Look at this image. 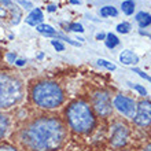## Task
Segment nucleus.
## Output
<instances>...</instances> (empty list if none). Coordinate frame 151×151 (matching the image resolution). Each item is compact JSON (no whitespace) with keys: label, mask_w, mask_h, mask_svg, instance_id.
I'll return each mask as SVG.
<instances>
[{"label":"nucleus","mask_w":151,"mask_h":151,"mask_svg":"<svg viewBox=\"0 0 151 151\" xmlns=\"http://www.w3.org/2000/svg\"><path fill=\"white\" fill-rule=\"evenodd\" d=\"M65 135V127L59 119L43 117L24 131L22 143L33 151H55L63 143Z\"/></svg>","instance_id":"f257e3e1"},{"label":"nucleus","mask_w":151,"mask_h":151,"mask_svg":"<svg viewBox=\"0 0 151 151\" xmlns=\"http://www.w3.org/2000/svg\"><path fill=\"white\" fill-rule=\"evenodd\" d=\"M69 125L77 133H88L95 127V117L91 107L85 102L78 100L68 107L66 111Z\"/></svg>","instance_id":"f03ea898"},{"label":"nucleus","mask_w":151,"mask_h":151,"mask_svg":"<svg viewBox=\"0 0 151 151\" xmlns=\"http://www.w3.org/2000/svg\"><path fill=\"white\" fill-rule=\"evenodd\" d=\"M32 98L37 106L43 109H55L63 102V91L56 83L43 81L32 91Z\"/></svg>","instance_id":"7ed1b4c3"},{"label":"nucleus","mask_w":151,"mask_h":151,"mask_svg":"<svg viewBox=\"0 0 151 151\" xmlns=\"http://www.w3.org/2000/svg\"><path fill=\"white\" fill-rule=\"evenodd\" d=\"M24 98V85L14 76L0 73V109H8Z\"/></svg>","instance_id":"20e7f679"},{"label":"nucleus","mask_w":151,"mask_h":151,"mask_svg":"<svg viewBox=\"0 0 151 151\" xmlns=\"http://www.w3.org/2000/svg\"><path fill=\"white\" fill-rule=\"evenodd\" d=\"M93 107H95L96 113L100 117H107V115L111 114L113 106L107 92H103V91L96 92L93 95Z\"/></svg>","instance_id":"39448f33"},{"label":"nucleus","mask_w":151,"mask_h":151,"mask_svg":"<svg viewBox=\"0 0 151 151\" xmlns=\"http://www.w3.org/2000/svg\"><path fill=\"white\" fill-rule=\"evenodd\" d=\"M136 125L139 127H148L151 124V102L150 100H142L136 109L135 117H133Z\"/></svg>","instance_id":"423d86ee"},{"label":"nucleus","mask_w":151,"mask_h":151,"mask_svg":"<svg viewBox=\"0 0 151 151\" xmlns=\"http://www.w3.org/2000/svg\"><path fill=\"white\" fill-rule=\"evenodd\" d=\"M113 106H114L117 110H118L121 114H124L128 118H133L136 113V106L135 102L129 98L124 95H117L114 98V102H113Z\"/></svg>","instance_id":"0eeeda50"},{"label":"nucleus","mask_w":151,"mask_h":151,"mask_svg":"<svg viewBox=\"0 0 151 151\" xmlns=\"http://www.w3.org/2000/svg\"><path fill=\"white\" fill-rule=\"evenodd\" d=\"M128 128L124 124H115L111 128V144L114 147H121L128 140Z\"/></svg>","instance_id":"6e6552de"},{"label":"nucleus","mask_w":151,"mask_h":151,"mask_svg":"<svg viewBox=\"0 0 151 151\" xmlns=\"http://www.w3.org/2000/svg\"><path fill=\"white\" fill-rule=\"evenodd\" d=\"M119 60H121L124 65L131 66V65L139 63V56L136 55L135 52L129 51V50H125V51L121 52V55H119Z\"/></svg>","instance_id":"1a4fd4ad"},{"label":"nucleus","mask_w":151,"mask_h":151,"mask_svg":"<svg viewBox=\"0 0 151 151\" xmlns=\"http://www.w3.org/2000/svg\"><path fill=\"white\" fill-rule=\"evenodd\" d=\"M43 12H41V10L40 8H35L30 14H29L28 17H26V24L32 25V26H37V25H40L41 22H43Z\"/></svg>","instance_id":"9d476101"},{"label":"nucleus","mask_w":151,"mask_h":151,"mask_svg":"<svg viewBox=\"0 0 151 151\" xmlns=\"http://www.w3.org/2000/svg\"><path fill=\"white\" fill-rule=\"evenodd\" d=\"M136 22L139 24L140 28H147L148 25H151V15L148 12H144V11H140L136 14Z\"/></svg>","instance_id":"9b49d317"},{"label":"nucleus","mask_w":151,"mask_h":151,"mask_svg":"<svg viewBox=\"0 0 151 151\" xmlns=\"http://www.w3.org/2000/svg\"><path fill=\"white\" fill-rule=\"evenodd\" d=\"M36 30L40 33H43L44 36H56V30L52 28L51 25H47V24H40L36 26Z\"/></svg>","instance_id":"f8f14e48"},{"label":"nucleus","mask_w":151,"mask_h":151,"mask_svg":"<svg viewBox=\"0 0 151 151\" xmlns=\"http://www.w3.org/2000/svg\"><path fill=\"white\" fill-rule=\"evenodd\" d=\"M99 12L100 17H103V18H106V17H117V14H118V11L113 6H104V7L100 8Z\"/></svg>","instance_id":"ddd939ff"},{"label":"nucleus","mask_w":151,"mask_h":151,"mask_svg":"<svg viewBox=\"0 0 151 151\" xmlns=\"http://www.w3.org/2000/svg\"><path fill=\"white\" fill-rule=\"evenodd\" d=\"M104 41H106V47L107 48H114V47H117V45L119 44L118 37L115 36L114 33H109V35H106Z\"/></svg>","instance_id":"4468645a"},{"label":"nucleus","mask_w":151,"mask_h":151,"mask_svg":"<svg viewBox=\"0 0 151 151\" xmlns=\"http://www.w3.org/2000/svg\"><path fill=\"white\" fill-rule=\"evenodd\" d=\"M121 7H122V12L127 14V15H132L133 11H135V3L132 0H125Z\"/></svg>","instance_id":"2eb2a0df"},{"label":"nucleus","mask_w":151,"mask_h":151,"mask_svg":"<svg viewBox=\"0 0 151 151\" xmlns=\"http://www.w3.org/2000/svg\"><path fill=\"white\" fill-rule=\"evenodd\" d=\"M8 129V119L7 117H4L3 114H0V137H3L6 135V132Z\"/></svg>","instance_id":"dca6fc26"},{"label":"nucleus","mask_w":151,"mask_h":151,"mask_svg":"<svg viewBox=\"0 0 151 151\" xmlns=\"http://www.w3.org/2000/svg\"><path fill=\"white\" fill-rule=\"evenodd\" d=\"M117 32L122 33V35L129 33V32H131V24H128V22H122V24L117 25Z\"/></svg>","instance_id":"f3484780"},{"label":"nucleus","mask_w":151,"mask_h":151,"mask_svg":"<svg viewBox=\"0 0 151 151\" xmlns=\"http://www.w3.org/2000/svg\"><path fill=\"white\" fill-rule=\"evenodd\" d=\"M98 65L102 66V68L107 69V70H115V65L111 63V62H109L106 59H98Z\"/></svg>","instance_id":"a211bd4d"},{"label":"nucleus","mask_w":151,"mask_h":151,"mask_svg":"<svg viewBox=\"0 0 151 151\" xmlns=\"http://www.w3.org/2000/svg\"><path fill=\"white\" fill-rule=\"evenodd\" d=\"M66 30H72V32H77V33H83L84 28L81 24H69L68 29Z\"/></svg>","instance_id":"6ab92c4d"},{"label":"nucleus","mask_w":151,"mask_h":151,"mask_svg":"<svg viewBox=\"0 0 151 151\" xmlns=\"http://www.w3.org/2000/svg\"><path fill=\"white\" fill-rule=\"evenodd\" d=\"M128 84H129V87L135 88V89L139 92L140 95H143V96L147 95V91H146V88H144V87H142V85H139V84H136V85H133V84H131V83H128Z\"/></svg>","instance_id":"aec40b11"},{"label":"nucleus","mask_w":151,"mask_h":151,"mask_svg":"<svg viewBox=\"0 0 151 151\" xmlns=\"http://www.w3.org/2000/svg\"><path fill=\"white\" fill-rule=\"evenodd\" d=\"M132 70H133V73H137V74H139L140 77H142V78L147 80V81H150V83H151V77H150V76H148V74H146V73H144V72H142L140 69H136V68H133V69H132Z\"/></svg>","instance_id":"412c9836"},{"label":"nucleus","mask_w":151,"mask_h":151,"mask_svg":"<svg viewBox=\"0 0 151 151\" xmlns=\"http://www.w3.org/2000/svg\"><path fill=\"white\" fill-rule=\"evenodd\" d=\"M51 44L54 45V48H55L56 51H63L65 50L63 44L60 43V41H58V40H51Z\"/></svg>","instance_id":"4be33fe9"},{"label":"nucleus","mask_w":151,"mask_h":151,"mask_svg":"<svg viewBox=\"0 0 151 151\" xmlns=\"http://www.w3.org/2000/svg\"><path fill=\"white\" fill-rule=\"evenodd\" d=\"M18 3L21 4V6H24V8H32L33 4L30 3V1H26V0H18Z\"/></svg>","instance_id":"5701e85b"},{"label":"nucleus","mask_w":151,"mask_h":151,"mask_svg":"<svg viewBox=\"0 0 151 151\" xmlns=\"http://www.w3.org/2000/svg\"><path fill=\"white\" fill-rule=\"evenodd\" d=\"M15 59H17V55H15V54H7V60L10 62V63L15 62Z\"/></svg>","instance_id":"b1692460"},{"label":"nucleus","mask_w":151,"mask_h":151,"mask_svg":"<svg viewBox=\"0 0 151 151\" xmlns=\"http://www.w3.org/2000/svg\"><path fill=\"white\" fill-rule=\"evenodd\" d=\"M0 151H18V150L14 147H10V146H1V147H0Z\"/></svg>","instance_id":"393cba45"},{"label":"nucleus","mask_w":151,"mask_h":151,"mask_svg":"<svg viewBox=\"0 0 151 151\" xmlns=\"http://www.w3.org/2000/svg\"><path fill=\"white\" fill-rule=\"evenodd\" d=\"M47 10L50 12H54V11H56V6H54V4H50V6L47 7Z\"/></svg>","instance_id":"a878e982"},{"label":"nucleus","mask_w":151,"mask_h":151,"mask_svg":"<svg viewBox=\"0 0 151 151\" xmlns=\"http://www.w3.org/2000/svg\"><path fill=\"white\" fill-rule=\"evenodd\" d=\"M106 39V35L104 33H98L96 35V40H104Z\"/></svg>","instance_id":"bb28decb"},{"label":"nucleus","mask_w":151,"mask_h":151,"mask_svg":"<svg viewBox=\"0 0 151 151\" xmlns=\"http://www.w3.org/2000/svg\"><path fill=\"white\" fill-rule=\"evenodd\" d=\"M25 62H26V60H25V59H17V60H15L17 66H24V65H25Z\"/></svg>","instance_id":"cd10ccee"},{"label":"nucleus","mask_w":151,"mask_h":151,"mask_svg":"<svg viewBox=\"0 0 151 151\" xmlns=\"http://www.w3.org/2000/svg\"><path fill=\"white\" fill-rule=\"evenodd\" d=\"M0 3L4 4V6H11L12 1H11V0H0Z\"/></svg>","instance_id":"c85d7f7f"},{"label":"nucleus","mask_w":151,"mask_h":151,"mask_svg":"<svg viewBox=\"0 0 151 151\" xmlns=\"http://www.w3.org/2000/svg\"><path fill=\"white\" fill-rule=\"evenodd\" d=\"M72 4H80V0H70Z\"/></svg>","instance_id":"c756f323"},{"label":"nucleus","mask_w":151,"mask_h":151,"mask_svg":"<svg viewBox=\"0 0 151 151\" xmlns=\"http://www.w3.org/2000/svg\"><path fill=\"white\" fill-rule=\"evenodd\" d=\"M0 15H1V17H4V15H6V11H4L3 8H0Z\"/></svg>","instance_id":"7c9ffc66"},{"label":"nucleus","mask_w":151,"mask_h":151,"mask_svg":"<svg viewBox=\"0 0 151 151\" xmlns=\"http://www.w3.org/2000/svg\"><path fill=\"white\" fill-rule=\"evenodd\" d=\"M144 151H151V144H150V146H148V147L146 148V150H144Z\"/></svg>","instance_id":"2f4dec72"}]
</instances>
